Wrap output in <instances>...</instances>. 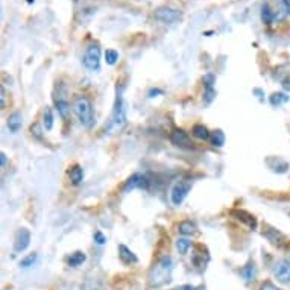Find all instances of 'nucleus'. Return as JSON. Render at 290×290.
Here are the masks:
<instances>
[{
	"mask_svg": "<svg viewBox=\"0 0 290 290\" xmlns=\"http://www.w3.org/2000/svg\"><path fill=\"white\" fill-rule=\"evenodd\" d=\"M172 270H173V258L170 255H163L157 260V263L152 266L147 275L149 287L158 289L163 287L172 280Z\"/></svg>",
	"mask_w": 290,
	"mask_h": 290,
	"instance_id": "nucleus-1",
	"label": "nucleus"
},
{
	"mask_svg": "<svg viewBox=\"0 0 290 290\" xmlns=\"http://www.w3.org/2000/svg\"><path fill=\"white\" fill-rule=\"evenodd\" d=\"M126 123H128V116H126V104H125V99H123V87L117 85L116 102H114L113 113H111V117H109L108 125H105V132H109V134L119 132L126 126Z\"/></svg>",
	"mask_w": 290,
	"mask_h": 290,
	"instance_id": "nucleus-2",
	"label": "nucleus"
},
{
	"mask_svg": "<svg viewBox=\"0 0 290 290\" xmlns=\"http://www.w3.org/2000/svg\"><path fill=\"white\" fill-rule=\"evenodd\" d=\"M72 109L76 114L79 123L84 128L90 129L96 123V114H94V105L93 101L85 94H78L72 101Z\"/></svg>",
	"mask_w": 290,
	"mask_h": 290,
	"instance_id": "nucleus-3",
	"label": "nucleus"
},
{
	"mask_svg": "<svg viewBox=\"0 0 290 290\" xmlns=\"http://www.w3.org/2000/svg\"><path fill=\"white\" fill-rule=\"evenodd\" d=\"M193 187V179L191 178H183L179 179L178 183H175V186L172 187L170 191V201L173 205H181L184 202V199L187 198V195L190 193Z\"/></svg>",
	"mask_w": 290,
	"mask_h": 290,
	"instance_id": "nucleus-4",
	"label": "nucleus"
},
{
	"mask_svg": "<svg viewBox=\"0 0 290 290\" xmlns=\"http://www.w3.org/2000/svg\"><path fill=\"white\" fill-rule=\"evenodd\" d=\"M82 62L91 72H99L101 70V47L98 44H91L87 47L84 57H82Z\"/></svg>",
	"mask_w": 290,
	"mask_h": 290,
	"instance_id": "nucleus-5",
	"label": "nucleus"
},
{
	"mask_svg": "<svg viewBox=\"0 0 290 290\" xmlns=\"http://www.w3.org/2000/svg\"><path fill=\"white\" fill-rule=\"evenodd\" d=\"M154 17L164 24H175L183 19V12L179 9H175V8L163 6V8H158L155 11Z\"/></svg>",
	"mask_w": 290,
	"mask_h": 290,
	"instance_id": "nucleus-6",
	"label": "nucleus"
},
{
	"mask_svg": "<svg viewBox=\"0 0 290 290\" xmlns=\"http://www.w3.org/2000/svg\"><path fill=\"white\" fill-rule=\"evenodd\" d=\"M150 186V179L146 176V175H142V173H134L128 178V181L123 186V193H129L135 188H143V190H147Z\"/></svg>",
	"mask_w": 290,
	"mask_h": 290,
	"instance_id": "nucleus-7",
	"label": "nucleus"
},
{
	"mask_svg": "<svg viewBox=\"0 0 290 290\" xmlns=\"http://www.w3.org/2000/svg\"><path fill=\"white\" fill-rule=\"evenodd\" d=\"M170 143L173 146L179 147V149H186V150L193 149V143L190 140L188 134L184 129H179V128H176V129L172 131V134H170Z\"/></svg>",
	"mask_w": 290,
	"mask_h": 290,
	"instance_id": "nucleus-8",
	"label": "nucleus"
},
{
	"mask_svg": "<svg viewBox=\"0 0 290 290\" xmlns=\"http://www.w3.org/2000/svg\"><path fill=\"white\" fill-rule=\"evenodd\" d=\"M273 275L280 283H290V260H278L273 265Z\"/></svg>",
	"mask_w": 290,
	"mask_h": 290,
	"instance_id": "nucleus-9",
	"label": "nucleus"
},
{
	"mask_svg": "<svg viewBox=\"0 0 290 290\" xmlns=\"http://www.w3.org/2000/svg\"><path fill=\"white\" fill-rule=\"evenodd\" d=\"M31 243V232L26 228H20L14 237V252H23Z\"/></svg>",
	"mask_w": 290,
	"mask_h": 290,
	"instance_id": "nucleus-10",
	"label": "nucleus"
},
{
	"mask_svg": "<svg viewBox=\"0 0 290 290\" xmlns=\"http://www.w3.org/2000/svg\"><path fill=\"white\" fill-rule=\"evenodd\" d=\"M263 236L275 246H283L286 243V237H284V234L280 232L278 229H275V228H270V227H266V229L263 231Z\"/></svg>",
	"mask_w": 290,
	"mask_h": 290,
	"instance_id": "nucleus-11",
	"label": "nucleus"
},
{
	"mask_svg": "<svg viewBox=\"0 0 290 290\" xmlns=\"http://www.w3.org/2000/svg\"><path fill=\"white\" fill-rule=\"evenodd\" d=\"M266 164L268 167L272 170V172H277V173H284L287 169H289V163L280 157H270L266 160Z\"/></svg>",
	"mask_w": 290,
	"mask_h": 290,
	"instance_id": "nucleus-12",
	"label": "nucleus"
},
{
	"mask_svg": "<svg viewBox=\"0 0 290 290\" xmlns=\"http://www.w3.org/2000/svg\"><path fill=\"white\" fill-rule=\"evenodd\" d=\"M55 106H57L60 116L64 120H67L68 116H70V104H68V101L64 98V96H61V94L55 96Z\"/></svg>",
	"mask_w": 290,
	"mask_h": 290,
	"instance_id": "nucleus-13",
	"label": "nucleus"
},
{
	"mask_svg": "<svg viewBox=\"0 0 290 290\" xmlns=\"http://www.w3.org/2000/svg\"><path fill=\"white\" fill-rule=\"evenodd\" d=\"M119 257H120V260L125 265H135V263H139V258H137V255L129 249L128 246H125V245H119Z\"/></svg>",
	"mask_w": 290,
	"mask_h": 290,
	"instance_id": "nucleus-14",
	"label": "nucleus"
},
{
	"mask_svg": "<svg viewBox=\"0 0 290 290\" xmlns=\"http://www.w3.org/2000/svg\"><path fill=\"white\" fill-rule=\"evenodd\" d=\"M231 213H232V216H236V219L242 220V222L246 224L251 229L257 228V219L252 214L248 213V211H245V210H232Z\"/></svg>",
	"mask_w": 290,
	"mask_h": 290,
	"instance_id": "nucleus-15",
	"label": "nucleus"
},
{
	"mask_svg": "<svg viewBox=\"0 0 290 290\" xmlns=\"http://www.w3.org/2000/svg\"><path fill=\"white\" fill-rule=\"evenodd\" d=\"M21 123H23V120H21V114L19 111L12 113L8 117V128L12 134H17L21 129Z\"/></svg>",
	"mask_w": 290,
	"mask_h": 290,
	"instance_id": "nucleus-16",
	"label": "nucleus"
},
{
	"mask_svg": "<svg viewBox=\"0 0 290 290\" xmlns=\"http://www.w3.org/2000/svg\"><path fill=\"white\" fill-rule=\"evenodd\" d=\"M178 232L183 234V236H193V234L198 232V227L191 220H183L178 225Z\"/></svg>",
	"mask_w": 290,
	"mask_h": 290,
	"instance_id": "nucleus-17",
	"label": "nucleus"
},
{
	"mask_svg": "<svg viewBox=\"0 0 290 290\" xmlns=\"http://www.w3.org/2000/svg\"><path fill=\"white\" fill-rule=\"evenodd\" d=\"M68 178H70L73 186H79L82 183V179H84V169H82L79 164H75L73 167L68 170Z\"/></svg>",
	"mask_w": 290,
	"mask_h": 290,
	"instance_id": "nucleus-18",
	"label": "nucleus"
},
{
	"mask_svg": "<svg viewBox=\"0 0 290 290\" xmlns=\"http://www.w3.org/2000/svg\"><path fill=\"white\" fill-rule=\"evenodd\" d=\"M81 290H104V283L101 278L88 277V278H85L84 283H82Z\"/></svg>",
	"mask_w": 290,
	"mask_h": 290,
	"instance_id": "nucleus-19",
	"label": "nucleus"
},
{
	"mask_svg": "<svg viewBox=\"0 0 290 290\" xmlns=\"http://www.w3.org/2000/svg\"><path fill=\"white\" fill-rule=\"evenodd\" d=\"M87 260V255L82 252V251H76V252H73V254H70V257L67 258V263H68V266L70 268H78V266H81L84 261Z\"/></svg>",
	"mask_w": 290,
	"mask_h": 290,
	"instance_id": "nucleus-20",
	"label": "nucleus"
},
{
	"mask_svg": "<svg viewBox=\"0 0 290 290\" xmlns=\"http://www.w3.org/2000/svg\"><path fill=\"white\" fill-rule=\"evenodd\" d=\"M191 132H193V135H195L198 140H208L210 137H211L208 128L204 126V125H195V126H193V131Z\"/></svg>",
	"mask_w": 290,
	"mask_h": 290,
	"instance_id": "nucleus-21",
	"label": "nucleus"
},
{
	"mask_svg": "<svg viewBox=\"0 0 290 290\" xmlns=\"http://www.w3.org/2000/svg\"><path fill=\"white\" fill-rule=\"evenodd\" d=\"M240 273H242V277L245 278V281H246V283H251V281H254V280H255L257 269H255V266H254V265H246V266H243V268H242Z\"/></svg>",
	"mask_w": 290,
	"mask_h": 290,
	"instance_id": "nucleus-22",
	"label": "nucleus"
},
{
	"mask_svg": "<svg viewBox=\"0 0 290 290\" xmlns=\"http://www.w3.org/2000/svg\"><path fill=\"white\" fill-rule=\"evenodd\" d=\"M175 246H176V249H178L179 254L186 255V254L188 252V249L191 248V240H188L187 237H179V239L175 242Z\"/></svg>",
	"mask_w": 290,
	"mask_h": 290,
	"instance_id": "nucleus-23",
	"label": "nucleus"
},
{
	"mask_svg": "<svg viewBox=\"0 0 290 290\" xmlns=\"http://www.w3.org/2000/svg\"><path fill=\"white\" fill-rule=\"evenodd\" d=\"M43 128L46 131H52L53 128V113L50 106H46L43 111Z\"/></svg>",
	"mask_w": 290,
	"mask_h": 290,
	"instance_id": "nucleus-24",
	"label": "nucleus"
},
{
	"mask_svg": "<svg viewBox=\"0 0 290 290\" xmlns=\"http://www.w3.org/2000/svg\"><path fill=\"white\" fill-rule=\"evenodd\" d=\"M289 99L290 98H289L287 94H284V93H273L270 98H269V102H270L272 106H280V105L289 102Z\"/></svg>",
	"mask_w": 290,
	"mask_h": 290,
	"instance_id": "nucleus-25",
	"label": "nucleus"
},
{
	"mask_svg": "<svg viewBox=\"0 0 290 290\" xmlns=\"http://www.w3.org/2000/svg\"><path fill=\"white\" fill-rule=\"evenodd\" d=\"M210 139H211V145L214 147H222L225 145V134L222 131H214Z\"/></svg>",
	"mask_w": 290,
	"mask_h": 290,
	"instance_id": "nucleus-26",
	"label": "nucleus"
},
{
	"mask_svg": "<svg viewBox=\"0 0 290 290\" xmlns=\"http://www.w3.org/2000/svg\"><path fill=\"white\" fill-rule=\"evenodd\" d=\"M35 261H37V254H35V252H32V254H29V255H26L24 258H21L20 266H21V268H24V269H27V268L34 266V265H35Z\"/></svg>",
	"mask_w": 290,
	"mask_h": 290,
	"instance_id": "nucleus-27",
	"label": "nucleus"
},
{
	"mask_svg": "<svg viewBox=\"0 0 290 290\" xmlns=\"http://www.w3.org/2000/svg\"><path fill=\"white\" fill-rule=\"evenodd\" d=\"M216 98V90L214 87H205V91H204V102L207 105H210Z\"/></svg>",
	"mask_w": 290,
	"mask_h": 290,
	"instance_id": "nucleus-28",
	"label": "nucleus"
},
{
	"mask_svg": "<svg viewBox=\"0 0 290 290\" xmlns=\"http://www.w3.org/2000/svg\"><path fill=\"white\" fill-rule=\"evenodd\" d=\"M105 60H106V64L114 65L117 62V60H119V53L116 50H113V49H108L105 52Z\"/></svg>",
	"mask_w": 290,
	"mask_h": 290,
	"instance_id": "nucleus-29",
	"label": "nucleus"
},
{
	"mask_svg": "<svg viewBox=\"0 0 290 290\" xmlns=\"http://www.w3.org/2000/svg\"><path fill=\"white\" fill-rule=\"evenodd\" d=\"M280 82H281V85L284 90L290 91V65H289V70L283 73V76L280 78Z\"/></svg>",
	"mask_w": 290,
	"mask_h": 290,
	"instance_id": "nucleus-30",
	"label": "nucleus"
},
{
	"mask_svg": "<svg viewBox=\"0 0 290 290\" xmlns=\"http://www.w3.org/2000/svg\"><path fill=\"white\" fill-rule=\"evenodd\" d=\"M31 132H32V135L35 137V139H38V140L43 139V129H41V126L38 125V123H34V125L31 126Z\"/></svg>",
	"mask_w": 290,
	"mask_h": 290,
	"instance_id": "nucleus-31",
	"label": "nucleus"
},
{
	"mask_svg": "<svg viewBox=\"0 0 290 290\" xmlns=\"http://www.w3.org/2000/svg\"><path fill=\"white\" fill-rule=\"evenodd\" d=\"M93 239H94V242L98 243V245H105L106 243V237L102 234V231H96L93 234Z\"/></svg>",
	"mask_w": 290,
	"mask_h": 290,
	"instance_id": "nucleus-32",
	"label": "nucleus"
},
{
	"mask_svg": "<svg viewBox=\"0 0 290 290\" xmlns=\"http://www.w3.org/2000/svg\"><path fill=\"white\" fill-rule=\"evenodd\" d=\"M172 290H204L202 286H191V284H184V286H179V287H175Z\"/></svg>",
	"mask_w": 290,
	"mask_h": 290,
	"instance_id": "nucleus-33",
	"label": "nucleus"
},
{
	"mask_svg": "<svg viewBox=\"0 0 290 290\" xmlns=\"http://www.w3.org/2000/svg\"><path fill=\"white\" fill-rule=\"evenodd\" d=\"M260 290H281V289H278L277 286H273L272 283H265L263 286L260 287Z\"/></svg>",
	"mask_w": 290,
	"mask_h": 290,
	"instance_id": "nucleus-34",
	"label": "nucleus"
},
{
	"mask_svg": "<svg viewBox=\"0 0 290 290\" xmlns=\"http://www.w3.org/2000/svg\"><path fill=\"white\" fill-rule=\"evenodd\" d=\"M0 99H2V109L6 106V91H5V87H0Z\"/></svg>",
	"mask_w": 290,
	"mask_h": 290,
	"instance_id": "nucleus-35",
	"label": "nucleus"
},
{
	"mask_svg": "<svg viewBox=\"0 0 290 290\" xmlns=\"http://www.w3.org/2000/svg\"><path fill=\"white\" fill-rule=\"evenodd\" d=\"M161 90H150L149 91V98H157V94H161Z\"/></svg>",
	"mask_w": 290,
	"mask_h": 290,
	"instance_id": "nucleus-36",
	"label": "nucleus"
},
{
	"mask_svg": "<svg viewBox=\"0 0 290 290\" xmlns=\"http://www.w3.org/2000/svg\"><path fill=\"white\" fill-rule=\"evenodd\" d=\"M283 2V5H284V8L287 9V12H289V16H290V0H281Z\"/></svg>",
	"mask_w": 290,
	"mask_h": 290,
	"instance_id": "nucleus-37",
	"label": "nucleus"
},
{
	"mask_svg": "<svg viewBox=\"0 0 290 290\" xmlns=\"http://www.w3.org/2000/svg\"><path fill=\"white\" fill-rule=\"evenodd\" d=\"M0 161H2V167H3V166L6 164V155L3 154V152L0 154Z\"/></svg>",
	"mask_w": 290,
	"mask_h": 290,
	"instance_id": "nucleus-38",
	"label": "nucleus"
},
{
	"mask_svg": "<svg viewBox=\"0 0 290 290\" xmlns=\"http://www.w3.org/2000/svg\"><path fill=\"white\" fill-rule=\"evenodd\" d=\"M254 93H255V94H261V90H260V88H254ZM258 99L263 101V96H258Z\"/></svg>",
	"mask_w": 290,
	"mask_h": 290,
	"instance_id": "nucleus-39",
	"label": "nucleus"
}]
</instances>
